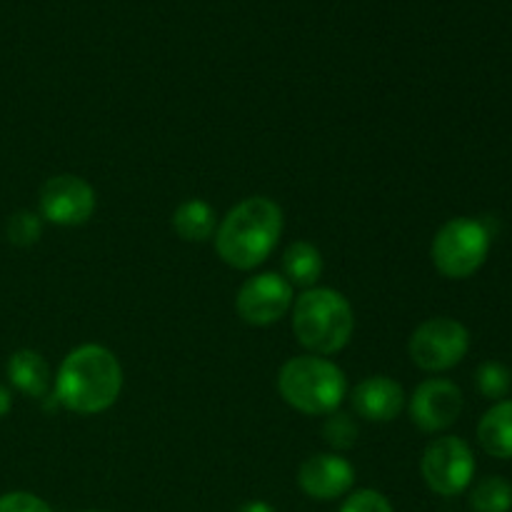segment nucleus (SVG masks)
I'll list each match as a JSON object with an SVG mask.
<instances>
[{
	"instance_id": "1",
	"label": "nucleus",
	"mask_w": 512,
	"mask_h": 512,
	"mask_svg": "<svg viewBox=\"0 0 512 512\" xmlns=\"http://www.w3.org/2000/svg\"><path fill=\"white\" fill-rule=\"evenodd\" d=\"M123 390V368L103 345L70 350L55 375V400L78 415H98L113 408Z\"/></svg>"
},
{
	"instance_id": "2",
	"label": "nucleus",
	"mask_w": 512,
	"mask_h": 512,
	"mask_svg": "<svg viewBox=\"0 0 512 512\" xmlns=\"http://www.w3.org/2000/svg\"><path fill=\"white\" fill-rule=\"evenodd\" d=\"M283 235V208L255 195L228 210L215 230L220 260L235 270H253L270 258Z\"/></svg>"
},
{
	"instance_id": "3",
	"label": "nucleus",
	"mask_w": 512,
	"mask_h": 512,
	"mask_svg": "<svg viewBox=\"0 0 512 512\" xmlns=\"http://www.w3.org/2000/svg\"><path fill=\"white\" fill-rule=\"evenodd\" d=\"M355 315L348 298L333 288H310L293 305V333L313 355H335L350 343Z\"/></svg>"
},
{
	"instance_id": "4",
	"label": "nucleus",
	"mask_w": 512,
	"mask_h": 512,
	"mask_svg": "<svg viewBox=\"0 0 512 512\" xmlns=\"http://www.w3.org/2000/svg\"><path fill=\"white\" fill-rule=\"evenodd\" d=\"M280 398L303 415H330L348 395L345 373L323 355L288 360L278 375Z\"/></svg>"
},
{
	"instance_id": "5",
	"label": "nucleus",
	"mask_w": 512,
	"mask_h": 512,
	"mask_svg": "<svg viewBox=\"0 0 512 512\" xmlns=\"http://www.w3.org/2000/svg\"><path fill=\"white\" fill-rule=\"evenodd\" d=\"M490 253V230L483 220L453 218L433 240L435 268L450 280H465L478 273Z\"/></svg>"
},
{
	"instance_id": "6",
	"label": "nucleus",
	"mask_w": 512,
	"mask_h": 512,
	"mask_svg": "<svg viewBox=\"0 0 512 512\" xmlns=\"http://www.w3.org/2000/svg\"><path fill=\"white\" fill-rule=\"evenodd\" d=\"M470 350V333L453 318H430L410 335V360L420 370L443 373L455 368Z\"/></svg>"
},
{
	"instance_id": "7",
	"label": "nucleus",
	"mask_w": 512,
	"mask_h": 512,
	"mask_svg": "<svg viewBox=\"0 0 512 512\" xmlns=\"http://www.w3.org/2000/svg\"><path fill=\"white\" fill-rule=\"evenodd\" d=\"M420 470H423L425 483H428L433 493L443 495V498H455V495L465 493L470 483H473V450H470V445L463 438L445 435V438L433 440L425 448Z\"/></svg>"
},
{
	"instance_id": "8",
	"label": "nucleus",
	"mask_w": 512,
	"mask_h": 512,
	"mask_svg": "<svg viewBox=\"0 0 512 512\" xmlns=\"http://www.w3.org/2000/svg\"><path fill=\"white\" fill-rule=\"evenodd\" d=\"M95 205L98 198L93 185L78 175H55L40 188V218L63 228L88 223L95 213Z\"/></svg>"
},
{
	"instance_id": "9",
	"label": "nucleus",
	"mask_w": 512,
	"mask_h": 512,
	"mask_svg": "<svg viewBox=\"0 0 512 512\" xmlns=\"http://www.w3.org/2000/svg\"><path fill=\"white\" fill-rule=\"evenodd\" d=\"M235 308L248 325H273L293 308V285L278 273H260L245 280L235 298Z\"/></svg>"
},
{
	"instance_id": "10",
	"label": "nucleus",
	"mask_w": 512,
	"mask_h": 512,
	"mask_svg": "<svg viewBox=\"0 0 512 512\" xmlns=\"http://www.w3.org/2000/svg\"><path fill=\"white\" fill-rule=\"evenodd\" d=\"M463 405V393L458 385L443 378H433L415 388L408 403V413L423 433H440L458 423Z\"/></svg>"
},
{
	"instance_id": "11",
	"label": "nucleus",
	"mask_w": 512,
	"mask_h": 512,
	"mask_svg": "<svg viewBox=\"0 0 512 512\" xmlns=\"http://www.w3.org/2000/svg\"><path fill=\"white\" fill-rule=\"evenodd\" d=\"M298 483L313 500H335L355 485V468L335 453H320L300 465Z\"/></svg>"
},
{
	"instance_id": "12",
	"label": "nucleus",
	"mask_w": 512,
	"mask_h": 512,
	"mask_svg": "<svg viewBox=\"0 0 512 512\" xmlns=\"http://www.w3.org/2000/svg\"><path fill=\"white\" fill-rule=\"evenodd\" d=\"M353 410L370 423H390L405 408V390L388 375H373L355 385L350 395Z\"/></svg>"
},
{
	"instance_id": "13",
	"label": "nucleus",
	"mask_w": 512,
	"mask_h": 512,
	"mask_svg": "<svg viewBox=\"0 0 512 512\" xmlns=\"http://www.w3.org/2000/svg\"><path fill=\"white\" fill-rule=\"evenodd\" d=\"M478 443L490 458L512 460V400H498L480 418Z\"/></svg>"
},
{
	"instance_id": "14",
	"label": "nucleus",
	"mask_w": 512,
	"mask_h": 512,
	"mask_svg": "<svg viewBox=\"0 0 512 512\" xmlns=\"http://www.w3.org/2000/svg\"><path fill=\"white\" fill-rule=\"evenodd\" d=\"M8 380L28 398H45L50 390V368L35 350H18L8 360Z\"/></svg>"
},
{
	"instance_id": "15",
	"label": "nucleus",
	"mask_w": 512,
	"mask_h": 512,
	"mask_svg": "<svg viewBox=\"0 0 512 512\" xmlns=\"http://www.w3.org/2000/svg\"><path fill=\"white\" fill-rule=\"evenodd\" d=\"M173 230L185 243H203L218 230V215L208 200H185L173 213Z\"/></svg>"
},
{
	"instance_id": "16",
	"label": "nucleus",
	"mask_w": 512,
	"mask_h": 512,
	"mask_svg": "<svg viewBox=\"0 0 512 512\" xmlns=\"http://www.w3.org/2000/svg\"><path fill=\"white\" fill-rule=\"evenodd\" d=\"M283 273V278L293 288H315V283L323 275V255H320V250L313 243L298 240V243L288 245V250H285Z\"/></svg>"
},
{
	"instance_id": "17",
	"label": "nucleus",
	"mask_w": 512,
	"mask_h": 512,
	"mask_svg": "<svg viewBox=\"0 0 512 512\" xmlns=\"http://www.w3.org/2000/svg\"><path fill=\"white\" fill-rule=\"evenodd\" d=\"M470 508H473V512H510L512 483L500 478V475L483 478L470 493Z\"/></svg>"
},
{
	"instance_id": "18",
	"label": "nucleus",
	"mask_w": 512,
	"mask_h": 512,
	"mask_svg": "<svg viewBox=\"0 0 512 512\" xmlns=\"http://www.w3.org/2000/svg\"><path fill=\"white\" fill-rule=\"evenodd\" d=\"M5 233H8V240L18 248H30L40 240L43 235V218L33 210H18L8 218V225H5Z\"/></svg>"
},
{
	"instance_id": "19",
	"label": "nucleus",
	"mask_w": 512,
	"mask_h": 512,
	"mask_svg": "<svg viewBox=\"0 0 512 512\" xmlns=\"http://www.w3.org/2000/svg\"><path fill=\"white\" fill-rule=\"evenodd\" d=\"M475 380H478V390L488 400H503L512 388L510 370L503 363H493V360L480 365L478 373H475Z\"/></svg>"
},
{
	"instance_id": "20",
	"label": "nucleus",
	"mask_w": 512,
	"mask_h": 512,
	"mask_svg": "<svg viewBox=\"0 0 512 512\" xmlns=\"http://www.w3.org/2000/svg\"><path fill=\"white\" fill-rule=\"evenodd\" d=\"M323 438L333 450H350L358 443V425L350 415L335 410V413L325 415Z\"/></svg>"
},
{
	"instance_id": "21",
	"label": "nucleus",
	"mask_w": 512,
	"mask_h": 512,
	"mask_svg": "<svg viewBox=\"0 0 512 512\" xmlns=\"http://www.w3.org/2000/svg\"><path fill=\"white\" fill-rule=\"evenodd\" d=\"M340 512H393V505L378 490H355L343 503Z\"/></svg>"
},
{
	"instance_id": "22",
	"label": "nucleus",
	"mask_w": 512,
	"mask_h": 512,
	"mask_svg": "<svg viewBox=\"0 0 512 512\" xmlns=\"http://www.w3.org/2000/svg\"><path fill=\"white\" fill-rule=\"evenodd\" d=\"M0 512H53L45 500L33 493H5L0 495Z\"/></svg>"
},
{
	"instance_id": "23",
	"label": "nucleus",
	"mask_w": 512,
	"mask_h": 512,
	"mask_svg": "<svg viewBox=\"0 0 512 512\" xmlns=\"http://www.w3.org/2000/svg\"><path fill=\"white\" fill-rule=\"evenodd\" d=\"M13 408V398H10V390L5 385H0V420L10 413Z\"/></svg>"
},
{
	"instance_id": "24",
	"label": "nucleus",
	"mask_w": 512,
	"mask_h": 512,
	"mask_svg": "<svg viewBox=\"0 0 512 512\" xmlns=\"http://www.w3.org/2000/svg\"><path fill=\"white\" fill-rule=\"evenodd\" d=\"M238 512H275L273 505L263 503V500H250V503L240 505Z\"/></svg>"
},
{
	"instance_id": "25",
	"label": "nucleus",
	"mask_w": 512,
	"mask_h": 512,
	"mask_svg": "<svg viewBox=\"0 0 512 512\" xmlns=\"http://www.w3.org/2000/svg\"><path fill=\"white\" fill-rule=\"evenodd\" d=\"M83 512H100V510H83Z\"/></svg>"
}]
</instances>
